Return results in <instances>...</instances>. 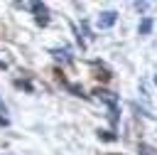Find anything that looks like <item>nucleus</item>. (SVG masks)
<instances>
[{
	"label": "nucleus",
	"instance_id": "4",
	"mask_svg": "<svg viewBox=\"0 0 157 155\" xmlns=\"http://www.w3.org/2000/svg\"><path fill=\"white\" fill-rule=\"evenodd\" d=\"M135 7H137V10H147V7H150V2H135Z\"/></svg>",
	"mask_w": 157,
	"mask_h": 155
},
{
	"label": "nucleus",
	"instance_id": "7",
	"mask_svg": "<svg viewBox=\"0 0 157 155\" xmlns=\"http://www.w3.org/2000/svg\"><path fill=\"white\" fill-rule=\"evenodd\" d=\"M155 81H157V79H155Z\"/></svg>",
	"mask_w": 157,
	"mask_h": 155
},
{
	"label": "nucleus",
	"instance_id": "6",
	"mask_svg": "<svg viewBox=\"0 0 157 155\" xmlns=\"http://www.w3.org/2000/svg\"><path fill=\"white\" fill-rule=\"evenodd\" d=\"M140 153H142V155H152V150H150L147 145H140Z\"/></svg>",
	"mask_w": 157,
	"mask_h": 155
},
{
	"label": "nucleus",
	"instance_id": "5",
	"mask_svg": "<svg viewBox=\"0 0 157 155\" xmlns=\"http://www.w3.org/2000/svg\"><path fill=\"white\" fill-rule=\"evenodd\" d=\"M98 135H101V138H105V140H115V135H113V133H98Z\"/></svg>",
	"mask_w": 157,
	"mask_h": 155
},
{
	"label": "nucleus",
	"instance_id": "3",
	"mask_svg": "<svg viewBox=\"0 0 157 155\" xmlns=\"http://www.w3.org/2000/svg\"><path fill=\"white\" fill-rule=\"evenodd\" d=\"M150 30H152V20L145 17V20L140 22V34H150Z\"/></svg>",
	"mask_w": 157,
	"mask_h": 155
},
{
	"label": "nucleus",
	"instance_id": "1",
	"mask_svg": "<svg viewBox=\"0 0 157 155\" xmlns=\"http://www.w3.org/2000/svg\"><path fill=\"white\" fill-rule=\"evenodd\" d=\"M96 93H98V98H101V101H105V103L110 106L113 118H115V113H118V96H115L113 91H105V89H103V91H96Z\"/></svg>",
	"mask_w": 157,
	"mask_h": 155
},
{
	"label": "nucleus",
	"instance_id": "2",
	"mask_svg": "<svg viewBox=\"0 0 157 155\" xmlns=\"http://www.w3.org/2000/svg\"><path fill=\"white\" fill-rule=\"evenodd\" d=\"M115 20H118V12H113V10H108V12H103L101 17H98V27H113L115 25Z\"/></svg>",
	"mask_w": 157,
	"mask_h": 155
}]
</instances>
